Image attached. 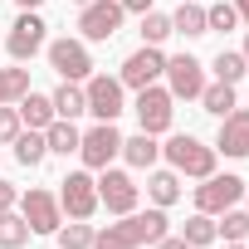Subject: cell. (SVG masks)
<instances>
[{
	"mask_svg": "<svg viewBox=\"0 0 249 249\" xmlns=\"http://www.w3.org/2000/svg\"><path fill=\"white\" fill-rule=\"evenodd\" d=\"M161 157H166V166H171L176 176H191V181H205V176L215 171V161H220V152H215L210 142L191 137V132H171V137L161 142Z\"/></svg>",
	"mask_w": 249,
	"mask_h": 249,
	"instance_id": "cell-1",
	"label": "cell"
},
{
	"mask_svg": "<svg viewBox=\"0 0 249 249\" xmlns=\"http://www.w3.org/2000/svg\"><path fill=\"white\" fill-rule=\"evenodd\" d=\"M122 20H127V10L117 5V0H88V5H78V39L83 44H107Z\"/></svg>",
	"mask_w": 249,
	"mask_h": 249,
	"instance_id": "cell-2",
	"label": "cell"
},
{
	"mask_svg": "<svg viewBox=\"0 0 249 249\" xmlns=\"http://www.w3.org/2000/svg\"><path fill=\"white\" fill-rule=\"evenodd\" d=\"M132 112H137V122H142V132L161 137V132H171V122H176V98H171L161 83H147V88H137Z\"/></svg>",
	"mask_w": 249,
	"mask_h": 249,
	"instance_id": "cell-3",
	"label": "cell"
},
{
	"mask_svg": "<svg viewBox=\"0 0 249 249\" xmlns=\"http://www.w3.org/2000/svg\"><path fill=\"white\" fill-rule=\"evenodd\" d=\"M83 98H88V112L98 122H117L127 112V88H122V78H107V73H88L83 78Z\"/></svg>",
	"mask_w": 249,
	"mask_h": 249,
	"instance_id": "cell-4",
	"label": "cell"
},
{
	"mask_svg": "<svg viewBox=\"0 0 249 249\" xmlns=\"http://www.w3.org/2000/svg\"><path fill=\"white\" fill-rule=\"evenodd\" d=\"M44 44H49V25L39 20V10H20L15 25H10V35H5L10 59L15 64H30L35 54H44Z\"/></svg>",
	"mask_w": 249,
	"mask_h": 249,
	"instance_id": "cell-5",
	"label": "cell"
},
{
	"mask_svg": "<svg viewBox=\"0 0 249 249\" xmlns=\"http://www.w3.org/2000/svg\"><path fill=\"white\" fill-rule=\"evenodd\" d=\"M59 210L69 220H93V210H98V176L88 166L83 171H69L59 181Z\"/></svg>",
	"mask_w": 249,
	"mask_h": 249,
	"instance_id": "cell-6",
	"label": "cell"
},
{
	"mask_svg": "<svg viewBox=\"0 0 249 249\" xmlns=\"http://www.w3.org/2000/svg\"><path fill=\"white\" fill-rule=\"evenodd\" d=\"M44 54H49V69L59 73V78H69V83H83L88 73H93V54H88V44L83 39H49L44 44Z\"/></svg>",
	"mask_w": 249,
	"mask_h": 249,
	"instance_id": "cell-7",
	"label": "cell"
},
{
	"mask_svg": "<svg viewBox=\"0 0 249 249\" xmlns=\"http://www.w3.org/2000/svg\"><path fill=\"white\" fill-rule=\"evenodd\" d=\"M161 78H166V93H171L176 103H196L200 88H205V64H200L196 54H171Z\"/></svg>",
	"mask_w": 249,
	"mask_h": 249,
	"instance_id": "cell-8",
	"label": "cell"
},
{
	"mask_svg": "<svg viewBox=\"0 0 249 249\" xmlns=\"http://www.w3.org/2000/svg\"><path fill=\"white\" fill-rule=\"evenodd\" d=\"M137 196H142V186L132 181V171H117V166L98 171V205H107V215L137 210Z\"/></svg>",
	"mask_w": 249,
	"mask_h": 249,
	"instance_id": "cell-9",
	"label": "cell"
},
{
	"mask_svg": "<svg viewBox=\"0 0 249 249\" xmlns=\"http://www.w3.org/2000/svg\"><path fill=\"white\" fill-rule=\"evenodd\" d=\"M78 157H83V166H88V171L112 166V161L122 157V132L112 127V122H98V127H88V132L78 137Z\"/></svg>",
	"mask_w": 249,
	"mask_h": 249,
	"instance_id": "cell-10",
	"label": "cell"
},
{
	"mask_svg": "<svg viewBox=\"0 0 249 249\" xmlns=\"http://www.w3.org/2000/svg\"><path fill=\"white\" fill-rule=\"evenodd\" d=\"M15 210L30 220V230L35 234H54L59 225H64V210H59V196L54 191H44V186H30L20 200H15Z\"/></svg>",
	"mask_w": 249,
	"mask_h": 249,
	"instance_id": "cell-11",
	"label": "cell"
},
{
	"mask_svg": "<svg viewBox=\"0 0 249 249\" xmlns=\"http://www.w3.org/2000/svg\"><path fill=\"white\" fill-rule=\"evenodd\" d=\"M244 200V181L239 176H220V171H210L200 186H196V210H205V215H220V210H230V205H239Z\"/></svg>",
	"mask_w": 249,
	"mask_h": 249,
	"instance_id": "cell-12",
	"label": "cell"
},
{
	"mask_svg": "<svg viewBox=\"0 0 249 249\" xmlns=\"http://www.w3.org/2000/svg\"><path fill=\"white\" fill-rule=\"evenodd\" d=\"M161 73H166V54H161V44H142L137 54H127L122 59V88H147V83H161Z\"/></svg>",
	"mask_w": 249,
	"mask_h": 249,
	"instance_id": "cell-13",
	"label": "cell"
},
{
	"mask_svg": "<svg viewBox=\"0 0 249 249\" xmlns=\"http://www.w3.org/2000/svg\"><path fill=\"white\" fill-rule=\"evenodd\" d=\"M215 152L220 157H249V107H234L220 117V137H215Z\"/></svg>",
	"mask_w": 249,
	"mask_h": 249,
	"instance_id": "cell-14",
	"label": "cell"
},
{
	"mask_svg": "<svg viewBox=\"0 0 249 249\" xmlns=\"http://www.w3.org/2000/svg\"><path fill=\"white\" fill-rule=\"evenodd\" d=\"M122 161H127L132 171H152L161 161V142L152 132H137V137H122Z\"/></svg>",
	"mask_w": 249,
	"mask_h": 249,
	"instance_id": "cell-15",
	"label": "cell"
},
{
	"mask_svg": "<svg viewBox=\"0 0 249 249\" xmlns=\"http://www.w3.org/2000/svg\"><path fill=\"white\" fill-rule=\"evenodd\" d=\"M49 103H54V117H64V122H78V117L88 112L83 83H69V78H59V88L49 93Z\"/></svg>",
	"mask_w": 249,
	"mask_h": 249,
	"instance_id": "cell-16",
	"label": "cell"
},
{
	"mask_svg": "<svg viewBox=\"0 0 249 249\" xmlns=\"http://www.w3.org/2000/svg\"><path fill=\"white\" fill-rule=\"evenodd\" d=\"M15 112H20L25 127H35V132H44L49 122H54V103H49V93H35V88L15 103Z\"/></svg>",
	"mask_w": 249,
	"mask_h": 249,
	"instance_id": "cell-17",
	"label": "cell"
},
{
	"mask_svg": "<svg viewBox=\"0 0 249 249\" xmlns=\"http://www.w3.org/2000/svg\"><path fill=\"white\" fill-rule=\"evenodd\" d=\"M147 200L152 205H161V210H171L176 200H181V176L166 166V171H147Z\"/></svg>",
	"mask_w": 249,
	"mask_h": 249,
	"instance_id": "cell-18",
	"label": "cell"
},
{
	"mask_svg": "<svg viewBox=\"0 0 249 249\" xmlns=\"http://www.w3.org/2000/svg\"><path fill=\"white\" fill-rule=\"evenodd\" d=\"M171 35H186V39L210 35V30H205V5H196V0H181L176 15H171Z\"/></svg>",
	"mask_w": 249,
	"mask_h": 249,
	"instance_id": "cell-19",
	"label": "cell"
},
{
	"mask_svg": "<svg viewBox=\"0 0 249 249\" xmlns=\"http://www.w3.org/2000/svg\"><path fill=\"white\" fill-rule=\"evenodd\" d=\"M30 234H35V230H30V220H25L15 205H10V210H0V249H25Z\"/></svg>",
	"mask_w": 249,
	"mask_h": 249,
	"instance_id": "cell-20",
	"label": "cell"
},
{
	"mask_svg": "<svg viewBox=\"0 0 249 249\" xmlns=\"http://www.w3.org/2000/svg\"><path fill=\"white\" fill-rule=\"evenodd\" d=\"M196 103H200L210 117H225V112H234V107H239V103H234V83H220V78H215V83H205Z\"/></svg>",
	"mask_w": 249,
	"mask_h": 249,
	"instance_id": "cell-21",
	"label": "cell"
},
{
	"mask_svg": "<svg viewBox=\"0 0 249 249\" xmlns=\"http://www.w3.org/2000/svg\"><path fill=\"white\" fill-rule=\"evenodd\" d=\"M10 147H15V161H20V166H39V161L49 157V142H44V132H35V127H20V137H15Z\"/></svg>",
	"mask_w": 249,
	"mask_h": 249,
	"instance_id": "cell-22",
	"label": "cell"
},
{
	"mask_svg": "<svg viewBox=\"0 0 249 249\" xmlns=\"http://www.w3.org/2000/svg\"><path fill=\"white\" fill-rule=\"evenodd\" d=\"M78 137H83V132L73 127V122H64V117H54L49 127H44V142H49L54 157H73V152H78Z\"/></svg>",
	"mask_w": 249,
	"mask_h": 249,
	"instance_id": "cell-23",
	"label": "cell"
},
{
	"mask_svg": "<svg viewBox=\"0 0 249 249\" xmlns=\"http://www.w3.org/2000/svg\"><path fill=\"white\" fill-rule=\"evenodd\" d=\"M181 239L191 244V249H205V244H215L220 239V230H215V215H205V210H196L186 225H181Z\"/></svg>",
	"mask_w": 249,
	"mask_h": 249,
	"instance_id": "cell-24",
	"label": "cell"
},
{
	"mask_svg": "<svg viewBox=\"0 0 249 249\" xmlns=\"http://www.w3.org/2000/svg\"><path fill=\"white\" fill-rule=\"evenodd\" d=\"M210 73H215L220 83H239V78L249 73V64H244V54H239V49H220V54H215V64H210Z\"/></svg>",
	"mask_w": 249,
	"mask_h": 249,
	"instance_id": "cell-25",
	"label": "cell"
},
{
	"mask_svg": "<svg viewBox=\"0 0 249 249\" xmlns=\"http://www.w3.org/2000/svg\"><path fill=\"white\" fill-rule=\"evenodd\" d=\"M215 230H220L225 244H230V239H249V210H239V205L220 210V215H215Z\"/></svg>",
	"mask_w": 249,
	"mask_h": 249,
	"instance_id": "cell-26",
	"label": "cell"
},
{
	"mask_svg": "<svg viewBox=\"0 0 249 249\" xmlns=\"http://www.w3.org/2000/svg\"><path fill=\"white\" fill-rule=\"evenodd\" d=\"M54 239H59V249H93V225L88 220H69V225L54 230Z\"/></svg>",
	"mask_w": 249,
	"mask_h": 249,
	"instance_id": "cell-27",
	"label": "cell"
},
{
	"mask_svg": "<svg viewBox=\"0 0 249 249\" xmlns=\"http://www.w3.org/2000/svg\"><path fill=\"white\" fill-rule=\"evenodd\" d=\"M30 93V69H0V103H20Z\"/></svg>",
	"mask_w": 249,
	"mask_h": 249,
	"instance_id": "cell-28",
	"label": "cell"
},
{
	"mask_svg": "<svg viewBox=\"0 0 249 249\" xmlns=\"http://www.w3.org/2000/svg\"><path fill=\"white\" fill-rule=\"evenodd\" d=\"M137 35H142V44H166V39H171V15H161V10H147Z\"/></svg>",
	"mask_w": 249,
	"mask_h": 249,
	"instance_id": "cell-29",
	"label": "cell"
},
{
	"mask_svg": "<svg viewBox=\"0 0 249 249\" xmlns=\"http://www.w3.org/2000/svg\"><path fill=\"white\" fill-rule=\"evenodd\" d=\"M234 25H239V15H234L230 0H215V5H205V30H234Z\"/></svg>",
	"mask_w": 249,
	"mask_h": 249,
	"instance_id": "cell-30",
	"label": "cell"
},
{
	"mask_svg": "<svg viewBox=\"0 0 249 249\" xmlns=\"http://www.w3.org/2000/svg\"><path fill=\"white\" fill-rule=\"evenodd\" d=\"M20 127H25V122H20L15 103H0V147H5V142H15V137H20Z\"/></svg>",
	"mask_w": 249,
	"mask_h": 249,
	"instance_id": "cell-31",
	"label": "cell"
},
{
	"mask_svg": "<svg viewBox=\"0 0 249 249\" xmlns=\"http://www.w3.org/2000/svg\"><path fill=\"white\" fill-rule=\"evenodd\" d=\"M15 200H20V191H15V186H10L5 176H0V210H10Z\"/></svg>",
	"mask_w": 249,
	"mask_h": 249,
	"instance_id": "cell-32",
	"label": "cell"
},
{
	"mask_svg": "<svg viewBox=\"0 0 249 249\" xmlns=\"http://www.w3.org/2000/svg\"><path fill=\"white\" fill-rule=\"evenodd\" d=\"M117 5H122V10H127V15H147V10L157 5V0H117Z\"/></svg>",
	"mask_w": 249,
	"mask_h": 249,
	"instance_id": "cell-33",
	"label": "cell"
},
{
	"mask_svg": "<svg viewBox=\"0 0 249 249\" xmlns=\"http://www.w3.org/2000/svg\"><path fill=\"white\" fill-rule=\"evenodd\" d=\"M152 249H191V244H186V239H181V234H161V239H157V244H152Z\"/></svg>",
	"mask_w": 249,
	"mask_h": 249,
	"instance_id": "cell-34",
	"label": "cell"
},
{
	"mask_svg": "<svg viewBox=\"0 0 249 249\" xmlns=\"http://www.w3.org/2000/svg\"><path fill=\"white\" fill-rule=\"evenodd\" d=\"M230 5H234V15H239V20L249 25V0H230Z\"/></svg>",
	"mask_w": 249,
	"mask_h": 249,
	"instance_id": "cell-35",
	"label": "cell"
},
{
	"mask_svg": "<svg viewBox=\"0 0 249 249\" xmlns=\"http://www.w3.org/2000/svg\"><path fill=\"white\" fill-rule=\"evenodd\" d=\"M44 5V0H20V10H39Z\"/></svg>",
	"mask_w": 249,
	"mask_h": 249,
	"instance_id": "cell-36",
	"label": "cell"
},
{
	"mask_svg": "<svg viewBox=\"0 0 249 249\" xmlns=\"http://www.w3.org/2000/svg\"><path fill=\"white\" fill-rule=\"evenodd\" d=\"M225 249H249V244H244V239H230V244H225Z\"/></svg>",
	"mask_w": 249,
	"mask_h": 249,
	"instance_id": "cell-37",
	"label": "cell"
},
{
	"mask_svg": "<svg viewBox=\"0 0 249 249\" xmlns=\"http://www.w3.org/2000/svg\"><path fill=\"white\" fill-rule=\"evenodd\" d=\"M239 54H244V64H249V35H244V49H239Z\"/></svg>",
	"mask_w": 249,
	"mask_h": 249,
	"instance_id": "cell-38",
	"label": "cell"
},
{
	"mask_svg": "<svg viewBox=\"0 0 249 249\" xmlns=\"http://www.w3.org/2000/svg\"><path fill=\"white\" fill-rule=\"evenodd\" d=\"M73 5H88V0H73Z\"/></svg>",
	"mask_w": 249,
	"mask_h": 249,
	"instance_id": "cell-39",
	"label": "cell"
},
{
	"mask_svg": "<svg viewBox=\"0 0 249 249\" xmlns=\"http://www.w3.org/2000/svg\"><path fill=\"white\" fill-rule=\"evenodd\" d=\"M244 244H249V239H244Z\"/></svg>",
	"mask_w": 249,
	"mask_h": 249,
	"instance_id": "cell-40",
	"label": "cell"
}]
</instances>
